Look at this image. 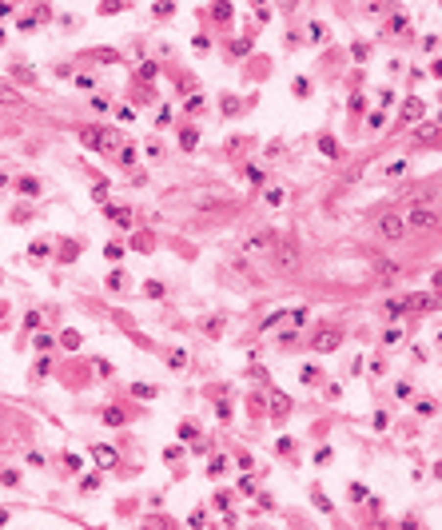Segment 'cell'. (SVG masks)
I'll list each match as a JSON object with an SVG mask.
<instances>
[{"instance_id":"6da1fadb","label":"cell","mask_w":442,"mask_h":530,"mask_svg":"<svg viewBox=\"0 0 442 530\" xmlns=\"http://www.w3.org/2000/svg\"><path fill=\"white\" fill-rule=\"evenodd\" d=\"M402 223H406V227H419V231H430V227H438V223H442V216H438L434 208H410Z\"/></svg>"},{"instance_id":"7a4b0ae2","label":"cell","mask_w":442,"mask_h":530,"mask_svg":"<svg viewBox=\"0 0 442 530\" xmlns=\"http://www.w3.org/2000/svg\"><path fill=\"white\" fill-rule=\"evenodd\" d=\"M339 343H343V331H339V327L319 331V335H315V355H327V351H335Z\"/></svg>"},{"instance_id":"3957f363","label":"cell","mask_w":442,"mask_h":530,"mask_svg":"<svg viewBox=\"0 0 442 530\" xmlns=\"http://www.w3.org/2000/svg\"><path fill=\"white\" fill-rule=\"evenodd\" d=\"M271 247V231H251V235H243V251L247 255H263Z\"/></svg>"},{"instance_id":"277c9868","label":"cell","mask_w":442,"mask_h":530,"mask_svg":"<svg viewBox=\"0 0 442 530\" xmlns=\"http://www.w3.org/2000/svg\"><path fill=\"white\" fill-rule=\"evenodd\" d=\"M378 235H382V240H402V235H406V223H402L398 216H382V219H378Z\"/></svg>"},{"instance_id":"5b68a950","label":"cell","mask_w":442,"mask_h":530,"mask_svg":"<svg viewBox=\"0 0 442 530\" xmlns=\"http://www.w3.org/2000/svg\"><path fill=\"white\" fill-rule=\"evenodd\" d=\"M96 458H100L104 466H112V462H116V451H112V447H96Z\"/></svg>"},{"instance_id":"8992f818","label":"cell","mask_w":442,"mask_h":530,"mask_svg":"<svg viewBox=\"0 0 442 530\" xmlns=\"http://www.w3.org/2000/svg\"><path fill=\"white\" fill-rule=\"evenodd\" d=\"M283 199H287V192H283V188H271V192H267V203H271V208H279Z\"/></svg>"},{"instance_id":"52a82bcc","label":"cell","mask_w":442,"mask_h":530,"mask_svg":"<svg viewBox=\"0 0 442 530\" xmlns=\"http://www.w3.org/2000/svg\"><path fill=\"white\" fill-rule=\"evenodd\" d=\"M104 423H108V427H120V423H124V415L112 407V410H104Z\"/></svg>"},{"instance_id":"ba28073f","label":"cell","mask_w":442,"mask_h":530,"mask_svg":"<svg viewBox=\"0 0 442 530\" xmlns=\"http://www.w3.org/2000/svg\"><path fill=\"white\" fill-rule=\"evenodd\" d=\"M16 188H20V192H24V195H36V188H40V184H36V180H28V175H24V180H20V184H16Z\"/></svg>"},{"instance_id":"9c48e42d","label":"cell","mask_w":442,"mask_h":530,"mask_svg":"<svg viewBox=\"0 0 442 530\" xmlns=\"http://www.w3.org/2000/svg\"><path fill=\"white\" fill-rule=\"evenodd\" d=\"M180 144H184V148H195V144H199V132H195V128H191V132H184V136H180Z\"/></svg>"},{"instance_id":"30bf717a","label":"cell","mask_w":442,"mask_h":530,"mask_svg":"<svg viewBox=\"0 0 442 530\" xmlns=\"http://www.w3.org/2000/svg\"><path fill=\"white\" fill-rule=\"evenodd\" d=\"M0 104H20V96L12 92V88H0Z\"/></svg>"},{"instance_id":"8fae6325","label":"cell","mask_w":442,"mask_h":530,"mask_svg":"<svg viewBox=\"0 0 442 530\" xmlns=\"http://www.w3.org/2000/svg\"><path fill=\"white\" fill-rule=\"evenodd\" d=\"M419 112H422V104L415 100V104H406V112H402V116H406V120H415V116H419Z\"/></svg>"},{"instance_id":"7c38bea8","label":"cell","mask_w":442,"mask_h":530,"mask_svg":"<svg viewBox=\"0 0 442 530\" xmlns=\"http://www.w3.org/2000/svg\"><path fill=\"white\" fill-rule=\"evenodd\" d=\"M136 395H140V399H152L156 391H152V387H147V383H136Z\"/></svg>"},{"instance_id":"4fadbf2b","label":"cell","mask_w":442,"mask_h":530,"mask_svg":"<svg viewBox=\"0 0 442 530\" xmlns=\"http://www.w3.org/2000/svg\"><path fill=\"white\" fill-rule=\"evenodd\" d=\"M319 379V367H303V383H315Z\"/></svg>"},{"instance_id":"5bb4252c","label":"cell","mask_w":442,"mask_h":530,"mask_svg":"<svg viewBox=\"0 0 442 530\" xmlns=\"http://www.w3.org/2000/svg\"><path fill=\"white\" fill-rule=\"evenodd\" d=\"M434 291H442V271H434Z\"/></svg>"},{"instance_id":"9a60e30c","label":"cell","mask_w":442,"mask_h":530,"mask_svg":"<svg viewBox=\"0 0 442 530\" xmlns=\"http://www.w3.org/2000/svg\"><path fill=\"white\" fill-rule=\"evenodd\" d=\"M430 72H434V76H438V80H442V60H438V64H434V68H430Z\"/></svg>"},{"instance_id":"2e32d148","label":"cell","mask_w":442,"mask_h":530,"mask_svg":"<svg viewBox=\"0 0 442 530\" xmlns=\"http://www.w3.org/2000/svg\"><path fill=\"white\" fill-rule=\"evenodd\" d=\"M4 522H8V514H4V510H0V526H4Z\"/></svg>"},{"instance_id":"e0dca14e","label":"cell","mask_w":442,"mask_h":530,"mask_svg":"<svg viewBox=\"0 0 442 530\" xmlns=\"http://www.w3.org/2000/svg\"><path fill=\"white\" fill-rule=\"evenodd\" d=\"M0 44H4V28H0Z\"/></svg>"},{"instance_id":"ac0fdd59","label":"cell","mask_w":442,"mask_h":530,"mask_svg":"<svg viewBox=\"0 0 442 530\" xmlns=\"http://www.w3.org/2000/svg\"><path fill=\"white\" fill-rule=\"evenodd\" d=\"M0 319H4V303H0Z\"/></svg>"}]
</instances>
